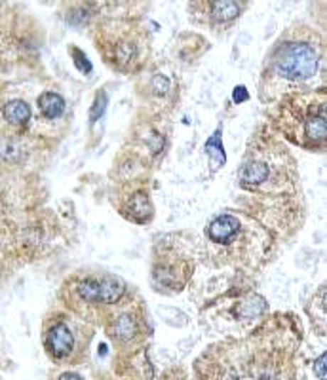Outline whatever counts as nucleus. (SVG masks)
Masks as SVG:
<instances>
[{"label":"nucleus","instance_id":"nucleus-7","mask_svg":"<svg viewBox=\"0 0 327 380\" xmlns=\"http://www.w3.org/2000/svg\"><path fill=\"white\" fill-rule=\"evenodd\" d=\"M38 107H41L42 115L48 116V118H58V116L63 115L65 110V101L61 95L58 93H42L41 99H38Z\"/></svg>","mask_w":327,"mask_h":380},{"label":"nucleus","instance_id":"nucleus-2","mask_svg":"<svg viewBox=\"0 0 327 380\" xmlns=\"http://www.w3.org/2000/svg\"><path fill=\"white\" fill-rule=\"evenodd\" d=\"M124 283L120 280H86L78 285L82 299L92 302H105L112 305L124 295Z\"/></svg>","mask_w":327,"mask_h":380},{"label":"nucleus","instance_id":"nucleus-8","mask_svg":"<svg viewBox=\"0 0 327 380\" xmlns=\"http://www.w3.org/2000/svg\"><path fill=\"white\" fill-rule=\"evenodd\" d=\"M211 16L217 21H232L240 16V6L236 0H213Z\"/></svg>","mask_w":327,"mask_h":380},{"label":"nucleus","instance_id":"nucleus-4","mask_svg":"<svg viewBox=\"0 0 327 380\" xmlns=\"http://www.w3.org/2000/svg\"><path fill=\"white\" fill-rule=\"evenodd\" d=\"M240 231V221L232 215H221L210 223L208 226V236L217 243L228 242L230 238Z\"/></svg>","mask_w":327,"mask_h":380},{"label":"nucleus","instance_id":"nucleus-15","mask_svg":"<svg viewBox=\"0 0 327 380\" xmlns=\"http://www.w3.org/2000/svg\"><path fill=\"white\" fill-rule=\"evenodd\" d=\"M70 53H73V61H75L76 69L80 70V73H84V75L92 73V63L84 58V53H82L78 48H70Z\"/></svg>","mask_w":327,"mask_h":380},{"label":"nucleus","instance_id":"nucleus-19","mask_svg":"<svg viewBox=\"0 0 327 380\" xmlns=\"http://www.w3.org/2000/svg\"><path fill=\"white\" fill-rule=\"evenodd\" d=\"M59 380H82V379L75 373H65V374H61V376H59Z\"/></svg>","mask_w":327,"mask_h":380},{"label":"nucleus","instance_id":"nucleus-1","mask_svg":"<svg viewBox=\"0 0 327 380\" xmlns=\"http://www.w3.org/2000/svg\"><path fill=\"white\" fill-rule=\"evenodd\" d=\"M276 70L289 80H304L316 75L318 56L304 42H287L276 53Z\"/></svg>","mask_w":327,"mask_h":380},{"label":"nucleus","instance_id":"nucleus-10","mask_svg":"<svg viewBox=\"0 0 327 380\" xmlns=\"http://www.w3.org/2000/svg\"><path fill=\"white\" fill-rule=\"evenodd\" d=\"M129 211H132V217H134L135 221L143 223V221L151 215V202H149V198H146L143 192L135 194L134 200L129 202Z\"/></svg>","mask_w":327,"mask_h":380},{"label":"nucleus","instance_id":"nucleus-3","mask_svg":"<svg viewBox=\"0 0 327 380\" xmlns=\"http://www.w3.org/2000/svg\"><path fill=\"white\" fill-rule=\"evenodd\" d=\"M73 344H75L73 333H70L69 327H67L65 323H58V325H53V327L48 331L46 346L48 350L52 352V356L55 357L69 356L70 352H73Z\"/></svg>","mask_w":327,"mask_h":380},{"label":"nucleus","instance_id":"nucleus-6","mask_svg":"<svg viewBox=\"0 0 327 380\" xmlns=\"http://www.w3.org/2000/svg\"><path fill=\"white\" fill-rule=\"evenodd\" d=\"M269 177V166L264 162H247L240 169V179L247 184H261Z\"/></svg>","mask_w":327,"mask_h":380},{"label":"nucleus","instance_id":"nucleus-9","mask_svg":"<svg viewBox=\"0 0 327 380\" xmlns=\"http://www.w3.org/2000/svg\"><path fill=\"white\" fill-rule=\"evenodd\" d=\"M4 118L14 126H21L25 122H29L31 109L25 101H10L4 107Z\"/></svg>","mask_w":327,"mask_h":380},{"label":"nucleus","instance_id":"nucleus-17","mask_svg":"<svg viewBox=\"0 0 327 380\" xmlns=\"http://www.w3.org/2000/svg\"><path fill=\"white\" fill-rule=\"evenodd\" d=\"M326 361H327V356H326V354H321V356L318 357V361H316V365H314V371H316V374H318V379H320V380H327V376H326Z\"/></svg>","mask_w":327,"mask_h":380},{"label":"nucleus","instance_id":"nucleus-12","mask_svg":"<svg viewBox=\"0 0 327 380\" xmlns=\"http://www.w3.org/2000/svg\"><path fill=\"white\" fill-rule=\"evenodd\" d=\"M135 334V322L132 316H120L114 323V337L120 340H129Z\"/></svg>","mask_w":327,"mask_h":380},{"label":"nucleus","instance_id":"nucleus-13","mask_svg":"<svg viewBox=\"0 0 327 380\" xmlns=\"http://www.w3.org/2000/svg\"><path fill=\"white\" fill-rule=\"evenodd\" d=\"M267 308V302H264L261 297H250V299L245 300V302H242V306H240V312L244 314V316H257V314H261V312Z\"/></svg>","mask_w":327,"mask_h":380},{"label":"nucleus","instance_id":"nucleus-18","mask_svg":"<svg viewBox=\"0 0 327 380\" xmlns=\"http://www.w3.org/2000/svg\"><path fill=\"white\" fill-rule=\"evenodd\" d=\"M232 99H234V103H238V105L244 103V101L250 99V92L245 90V86H236L232 92Z\"/></svg>","mask_w":327,"mask_h":380},{"label":"nucleus","instance_id":"nucleus-11","mask_svg":"<svg viewBox=\"0 0 327 380\" xmlns=\"http://www.w3.org/2000/svg\"><path fill=\"white\" fill-rule=\"evenodd\" d=\"M326 132H327V122H326V112L321 110L318 116H312L306 124V133L310 137L320 141V139H326Z\"/></svg>","mask_w":327,"mask_h":380},{"label":"nucleus","instance_id":"nucleus-16","mask_svg":"<svg viewBox=\"0 0 327 380\" xmlns=\"http://www.w3.org/2000/svg\"><path fill=\"white\" fill-rule=\"evenodd\" d=\"M152 86H154V92H156L158 95H164V93L170 90V80H168L166 76L158 75V76H154V80H152Z\"/></svg>","mask_w":327,"mask_h":380},{"label":"nucleus","instance_id":"nucleus-5","mask_svg":"<svg viewBox=\"0 0 327 380\" xmlns=\"http://www.w3.org/2000/svg\"><path fill=\"white\" fill-rule=\"evenodd\" d=\"M221 126L217 127L215 133L205 141V154L210 156L211 162V171H217L219 167L227 162V154H225V147L221 141Z\"/></svg>","mask_w":327,"mask_h":380},{"label":"nucleus","instance_id":"nucleus-14","mask_svg":"<svg viewBox=\"0 0 327 380\" xmlns=\"http://www.w3.org/2000/svg\"><path fill=\"white\" fill-rule=\"evenodd\" d=\"M107 109V95L103 92L97 93V97H95V103L94 107H92V110H90V116H92V124L94 122H97L103 116V112H105Z\"/></svg>","mask_w":327,"mask_h":380}]
</instances>
